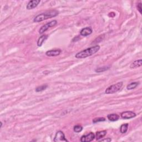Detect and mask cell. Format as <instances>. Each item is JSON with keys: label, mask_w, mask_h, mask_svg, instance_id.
<instances>
[{"label": "cell", "mask_w": 142, "mask_h": 142, "mask_svg": "<svg viewBox=\"0 0 142 142\" xmlns=\"http://www.w3.org/2000/svg\"><path fill=\"white\" fill-rule=\"evenodd\" d=\"M100 50V46L99 45H96L93 47L88 48L86 50L82 51L79 52L77 53L75 57L77 58H85L94 55L98 51Z\"/></svg>", "instance_id": "6da1fadb"}, {"label": "cell", "mask_w": 142, "mask_h": 142, "mask_svg": "<svg viewBox=\"0 0 142 142\" xmlns=\"http://www.w3.org/2000/svg\"><path fill=\"white\" fill-rule=\"evenodd\" d=\"M58 15V12L56 10H51V11H47L42 13L40 15H38L33 19L34 22H40L43 21L44 20H46L51 18L56 17Z\"/></svg>", "instance_id": "7a4b0ae2"}, {"label": "cell", "mask_w": 142, "mask_h": 142, "mask_svg": "<svg viewBox=\"0 0 142 142\" xmlns=\"http://www.w3.org/2000/svg\"><path fill=\"white\" fill-rule=\"evenodd\" d=\"M122 86H123L122 82H118V83L112 85V86H110L109 87H108L107 88L105 89V93L108 94L114 93L117 92L118 91H119V90L121 89V88L122 87Z\"/></svg>", "instance_id": "3957f363"}, {"label": "cell", "mask_w": 142, "mask_h": 142, "mask_svg": "<svg viewBox=\"0 0 142 142\" xmlns=\"http://www.w3.org/2000/svg\"><path fill=\"white\" fill-rule=\"evenodd\" d=\"M57 24V21L56 20H53L50 22H48L47 24H45V25H43V26L41 27L39 30V33L40 34H43V33L46 32L48 28L55 26Z\"/></svg>", "instance_id": "277c9868"}, {"label": "cell", "mask_w": 142, "mask_h": 142, "mask_svg": "<svg viewBox=\"0 0 142 142\" xmlns=\"http://www.w3.org/2000/svg\"><path fill=\"white\" fill-rule=\"evenodd\" d=\"M53 141L55 142H61V141H68L67 139H66L65 135L63 132L62 131H58L56 133V135L54 138Z\"/></svg>", "instance_id": "5b68a950"}, {"label": "cell", "mask_w": 142, "mask_h": 142, "mask_svg": "<svg viewBox=\"0 0 142 142\" xmlns=\"http://www.w3.org/2000/svg\"><path fill=\"white\" fill-rule=\"evenodd\" d=\"M94 138L95 134L91 132L89 134H87V135H84L82 136L81 138V141L82 142H90L93 140Z\"/></svg>", "instance_id": "8992f818"}, {"label": "cell", "mask_w": 142, "mask_h": 142, "mask_svg": "<svg viewBox=\"0 0 142 142\" xmlns=\"http://www.w3.org/2000/svg\"><path fill=\"white\" fill-rule=\"evenodd\" d=\"M121 117L124 119H131L136 116V114L131 111H125L121 113Z\"/></svg>", "instance_id": "52a82bcc"}, {"label": "cell", "mask_w": 142, "mask_h": 142, "mask_svg": "<svg viewBox=\"0 0 142 142\" xmlns=\"http://www.w3.org/2000/svg\"><path fill=\"white\" fill-rule=\"evenodd\" d=\"M40 0H32L30 1L27 5L26 8L27 10H32L35 9L40 3Z\"/></svg>", "instance_id": "ba28073f"}, {"label": "cell", "mask_w": 142, "mask_h": 142, "mask_svg": "<svg viewBox=\"0 0 142 142\" xmlns=\"http://www.w3.org/2000/svg\"><path fill=\"white\" fill-rule=\"evenodd\" d=\"M61 53V50L58 49V50H52L48 51L46 52V55L48 57H55L60 55Z\"/></svg>", "instance_id": "9c48e42d"}, {"label": "cell", "mask_w": 142, "mask_h": 142, "mask_svg": "<svg viewBox=\"0 0 142 142\" xmlns=\"http://www.w3.org/2000/svg\"><path fill=\"white\" fill-rule=\"evenodd\" d=\"M92 30L91 27H86L84 28L83 29H82V30L80 32V34L81 36H84V37H86L92 34Z\"/></svg>", "instance_id": "30bf717a"}, {"label": "cell", "mask_w": 142, "mask_h": 142, "mask_svg": "<svg viewBox=\"0 0 142 142\" xmlns=\"http://www.w3.org/2000/svg\"><path fill=\"white\" fill-rule=\"evenodd\" d=\"M142 64V61L141 59H139V60L135 61L131 63L130 66V68L131 69L136 68L138 67H140L141 66Z\"/></svg>", "instance_id": "8fae6325"}, {"label": "cell", "mask_w": 142, "mask_h": 142, "mask_svg": "<svg viewBox=\"0 0 142 142\" xmlns=\"http://www.w3.org/2000/svg\"><path fill=\"white\" fill-rule=\"evenodd\" d=\"M107 134V131L106 130H102V131H97L95 134V138L97 140H99L100 139L103 138L104 136Z\"/></svg>", "instance_id": "7c38bea8"}, {"label": "cell", "mask_w": 142, "mask_h": 142, "mask_svg": "<svg viewBox=\"0 0 142 142\" xmlns=\"http://www.w3.org/2000/svg\"><path fill=\"white\" fill-rule=\"evenodd\" d=\"M48 36L47 35H42L38 38V41H37V46L38 47H41L42 45L43 42L47 39Z\"/></svg>", "instance_id": "4fadbf2b"}, {"label": "cell", "mask_w": 142, "mask_h": 142, "mask_svg": "<svg viewBox=\"0 0 142 142\" xmlns=\"http://www.w3.org/2000/svg\"><path fill=\"white\" fill-rule=\"evenodd\" d=\"M107 118L108 120L112 122H114V121H117L119 118V116L117 114H110L107 115Z\"/></svg>", "instance_id": "5bb4252c"}, {"label": "cell", "mask_w": 142, "mask_h": 142, "mask_svg": "<svg viewBox=\"0 0 142 142\" xmlns=\"http://www.w3.org/2000/svg\"><path fill=\"white\" fill-rule=\"evenodd\" d=\"M138 84H139V82H132V83L129 84L128 86H126V89H127L128 90L134 89L138 86Z\"/></svg>", "instance_id": "9a60e30c"}, {"label": "cell", "mask_w": 142, "mask_h": 142, "mask_svg": "<svg viewBox=\"0 0 142 142\" xmlns=\"http://www.w3.org/2000/svg\"><path fill=\"white\" fill-rule=\"evenodd\" d=\"M128 124L125 123L123 124L122 125L120 126V131L121 133H125L126 132V131L128 130Z\"/></svg>", "instance_id": "2e32d148"}, {"label": "cell", "mask_w": 142, "mask_h": 142, "mask_svg": "<svg viewBox=\"0 0 142 142\" xmlns=\"http://www.w3.org/2000/svg\"><path fill=\"white\" fill-rule=\"evenodd\" d=\"M48 87L47 85L45 84V85H42V86H41L37 87L36 88V92H42L45 91V90Z\"/></svg>", "instance_id": "e0dca14e"}, {"label": "cell", "mask_w": 142, "mask_h": 142, "mask_svg": "<svg viewBox=\"0 0 142 142\" xmlns=\"http://www.w3.org/2000/svg\"><path fill=\"white\" fill-rule=\"evenodd\" d=\"M109 68H110V67H108V66H104V67H99V68H98L95 69V72L100 73V72H104L105 71L108 70V69H109Z\"/></svg>", "instance_id": "ac0fdd59"}, {"label": "cell", "mask_w": 142, "mask_h": 142, "mask_svg": "<svg viewBox=\"0 0 142 142\" xmlns=\"http://www.w3.org/2000/svg\"><path fill=\"white\" fill-rule=\"evenodd\" d=\"M83 129V127L81 125H76L74 126L73 130L76 133H79Z\"/></svg>", "instance_id": "d6986e66"}, {"label": "cell", "mask_w": 142, "mask_h": 142, "mask_svg": "<svg viewBox=\"0 0 142 142\" xmlns=\"http://www.w3.org/2000/svg\"><path fill=\"white\" fill-rule=\"evenodd\" d=\"M105 120V119L103 117H99V118H95L94 119H93V123H96L100 122H104Z\"/></svg>", "instance_id": "ffe728a7"}, {"label": "cell", "mask_w": 142, "mask_h": 142, "mask_svg": "<svg viewBox=\"0 0 142 142\" xmlns=\"http://www.w3.org/2000/svg\"><path fill=\"white\" fill-rule=\"evenodd\" d=\"M137 8L139 12H140V14H141V2H139V3L137 5Z\"/></svg>", "instance_id": "44dd1931"}, {"label": "cell", "mask_w": 142, "mask_h": 142, "mask_svg": "<svg viewBox=\"0 0 142 142\" xmlns=\"http://www.w3.org/2000/svg\"><path fill=\"white\" fill-rule=\"evenodd\" d=\"M112 140V139L110 138H108L107 139H102V140H99V141H108V142H109Z\"/></svg>", "instance_id": "7402d4cb"}]
</instances>
